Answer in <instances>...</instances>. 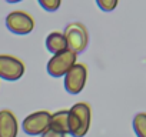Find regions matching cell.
Wrapping results in <instances>:
<instances>
[{
	"label": "cell",
	"mask_w": 146,
	"mask_h": 137,
	"mask_svg": "<svg viewBox=\"0 0 146 137\" xmlns=\"http://www.w3.org/2000/svg\"><path fill=\"white\" fill-rule=\"evenodd\" d=\"M42 137H64V134L57 133V131H54V130L49 128V130H46V131L42 134Z\"/></svg>",
	"instance_id": "5bb4252c"
},
{
	"label": "cell",
	"mask_w": 146,
	"mask_h": 137,
	"mask_svg": "<svg viewBox=\"0 0 146 137\" xmlns=\"http://www.w3.org/2000/svg\"><path fill=\"white\" fill-rule=\"evenodd\" d=\"M50 128L66 136L69 133V110H60V111H56L54 114H52L50 116Z\"/></svg>",
	"instance_id": "9c48e42d"
},
{
	"label": "cell",
	"mask_w": 146,
	"mask_h": 137,
	"mask_svg": "<svg viewBox=\"0 0 146 137\" xmlns=\"http://www.w3.org/2000/svg\"><path fill=\"white\" fill-rule=\"evenodd\" d=\"M25 74V64L17 57L0 54V79L16 82Z\"/></svg>",
	"instance_id": "52a82bcc"
},
{
	"label": "cell",
	"mask_w": 146,
	"mask_h": 137,
	"mask_svg": "<svg viewBox=\"0 0 146 137\" xmlns=\"http://www.w3.org/2000/svg\"><path fill=\"white\" fill-rule=\"evenodd\" d=\"M92 110L88 103H76L69 110V134L85 137L90 128Z\"/></svg>",
	"instance_id": "6da1fadb"
},
{
	"label": "cell",
	"mask_w": 146,
	"mask_h": 137,
	"mask_svg": "<svg viewBox=\"0 0 146 137\" xmlns=\"http://www.w3.org/2000/svg\"><path fill=\"white\" fill-rule=\"evenodd\" d=\"M6 27L19 36L29 34L35 29V20L30 14L22 10H15L6 17Z\"/></svg>",
	"instance_id": "8992f818"
},
{
	"label": "cell",
	"mask_w": 146,
	"mask_h": 137,
	"mask_svg": "<svg viewBox=\"0 0 146 137\" xmlns=\"http://www.w3.org/2000/svg\"><path fill=\"white\" fill-rule=\"evenodd\" d=\"M39 5L47 12H56L60 7V0H39Z\"/></svg>",
	"instance_id": "4fadbf2b"
},
{
	"label": "cell",
	"mask_w": 146,
	"mask_h": 137,
	"mask_svg": "<svg viewBox=\"0 0 146 137\" xmlns=\"http://www.w3.org/2000/svg\"><path fill=\"white\" fill-rule=\"evenodd\" d=\"M50 116L52 114L46 110L29 114L22 123L23 131L29 136H42L46 130L50 128Z\"/></svg>",
	"instance_id": "277c9868"
},
{
	"label": "cell",
	"mask_w": 146,
	"mask_h": 137,
	"mask_svg": "<svg viewBox=\"0 0 146 137\" xmlns=\"http://www.w3.org/2000/svg\"><path fill=\"white\" fill-rule=\"evenodd\" d=\"M63 36L66 39L67 43V50L73 51L75 54L82 53L89 41V36H88V30L82 23H70L66 26Z\"/></svg>",
	"instance_id": "7a4b0ae2"
},
{
	"label": "cell",
	"mask_w": 146,
	"mask_h": 137,
	"mask_svg": "<svg viewBox=\"0 0 146 137\" xmlns=\"http://www.w3.org/2000/svg\"><path fill=\"white\" fill-rule=\"evenodd\" d=\"M98 7L102 9L103 12L109 13V12H113L117 6V0H98L96 2Z\"/></svg>",
	"instance_id": "7c38bea8"
},
{
	"label": "cell",
	"mask_w": 146,
	"mask_h": 137,
	"mask_svg": "<svg viewBox=\"0 0 146 137\" xmlns=\"http://www.w3.org/2000/svg\"><path fill=\"white\" fill-rule=\"evenodd\" d=\"M76 64V54L64 50L62 53L53 54V57L47 61V73L52 77H64V74Z\"/></svg>",
	"instance_id": "3957f363"
},
{
	"label": "cell",
	"mask_w": 146,
	"mask_h": 137,
	"mask_svg": "<svg viewBox=\"0 0 146 137\" xmlns=\"http://www.w3.org/2000/svg\"><path fill=\"white\" fill-rule=\"evenodd\" d=\"M136 137H146V113H137L132 121Z\"/></svg>",
	"instance_id": "8fae6325"
},
{
	"label": "cell",
	"mask_w": 146,
	"mask_h": 137,
	"mask_svg": "<svg viewBox=\"0 0 146 137\" xmlns=\"http://www.w3.org/2000/svg\"><path fill=\"white\" fill-rule=\"evenodd\" d=\"M17 119L10 110L0 111V137H17Z\"/></svg>",
	"instance_id": "ba28073f"
},
{
	"label": "cell",
	"mask_w": 146,
	"mask_h": 137,
	"mask_svg": "<svg viewBox=\"0 0 146 137\" xmlns=\"http://www.w3.org/2000/svg\"><path fill=\"white\" fill-rule=\"evenodd\" d=\"M88 79V70L86 66L82 63H76L70 70L64 74V89L70 94H79Z\"/></svg>",
	"instance_id": "5b68a950"
},
{
	"label": "cell",
	"mask_w": 146,
	"mask_h": 137,
	"mask_svg": "<svg viewBox=\"0 0 146 137\" xmlns=\"http://www.w3.org/2000/svg\"><path fill=\"white\" fill-rule=\"evenodd\" d=\"M46 49L53 54H57V53H62V51L67 50V43H66V39H64L63 33L52 32L46 37Z\"/></svg>",
	"instance_id": "30bf717a"
}]
</instances>
